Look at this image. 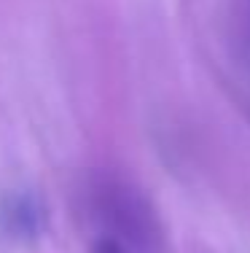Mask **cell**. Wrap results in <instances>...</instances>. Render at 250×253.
Here are the masks:
<instances>
[{
  "label": "cell",
  "mask_w": 250,
  "mask_h": 253,
  "mask_svg": "<svg viewBox=\"0 0 250 253\" xmlns=\"http://www.w3.org/2000/svg\"><path fill=\"white\" fill-rule=\"evenodd\" d=\"M92 215L103 224V234L113 237L129 253H159L162 229L156 213L138 191L124 183L103 180L92 189Z\"/></svg>",
  "instance_id": "obj_1"
},
{
  "label": "cell",
  "mask_w": 250,
  "mask_h": 253,
  "mask_svg": "<svg viewBox=\"0 0 250 253\" xmlns=\"http://www.w3.org/2000/svg\"><path fill=\"white\" fill-rule=\"evenodd\" d=\"M8 221L14 234H33L38 229V210L33 208L30 200H14V205L8 208Z\"/></svg>",
  "instance_id": "obj_2"
},
{
  "label": "cell",
  "mask_w": 250,
  "mask_h": 253,
  "mask_svg": "<svg viewBox=\"0 0 250 253\" xmlns=\"http://www.w3.org/2000/svg\"><path fill=\"white\" fill-rule=\"evenodd\" d=\"M89 253H129L127 248H124L118 240H113V237H105V234H100L97 240L92 243V251Z\"/></svg>",
  "instance_id": "obj_3"
},
{
  "label": "cell",
  "mask_w": 250,
  "mask_h": 253,
  "mask_svg": "<svg viewBox=\"0 0 250 253\" xmlns=\"http://www.w3.org/2000/svg\"><path fill=\"white\" fill-rule=\"evenodd\" d=\"M242 35H245V43L250 46V0H242Z\"/></svg>",
  "instance_id": "obj_4"
}]
</instances>
